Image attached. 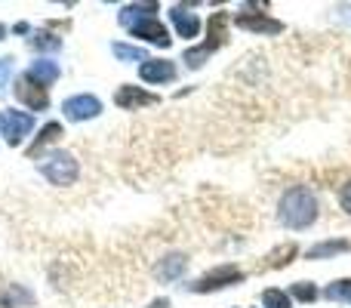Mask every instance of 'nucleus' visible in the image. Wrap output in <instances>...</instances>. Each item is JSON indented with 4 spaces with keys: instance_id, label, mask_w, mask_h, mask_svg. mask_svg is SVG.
I'll return each mask as SVG.
<instances>
[{
    "instance_id": "obj_1",
    "label": "nucleus",
    "mask_w": 351,
    "mask_h": 308,
    "mask_svg": "<svg viewBox=\"0 0 351 308\" xmlns=\"http://www.w3.org/2000/svg\"><path fill=\"white\" fill-rule=\"evenodd\" d=\"M278 219L287 228H308L317 219V200H315V194H311V188H305V185L290 188V191L280 198Z\"/></svg>"
},
{
    "instance_id": "obj_2",
    "label": "nucleus",
    "mask_w": 351,
    "mask_h": 308,
    "mask_svg": "<svg viewBox=\"0 0 351 308\" xmlns=\"http://www.w3.org/2000/svg\"><path fill=\"white\" fill-rule=\"evenodd\" d=\"M225 37H228V12H213V19H210V40H206L204 47H197V49H185V62L191 68H200L206 62V56L225 43Z\"/></svg>"
},
{
    "instance_id": "obj_3",
    "label": "nucleus",
    "mask_w": 351,
    "mask_h": 308,
    "mask_svg": "<svg viewBox=\"0 0 351 308\" xmlns=\"http://www.w3.org/2000/svg\"><path fill=\"white\" fill-rule=\"evenodd\" d=\"M40 173L53 185H71L77 179V161L68 152H49L47 157H40Z\"/></svg>"
},
{
    "instance_id": "obj_4",
    "label": "nucleus",
    "mask_w": 351,
    "mask_h": 308,
    "mask_svg": "<svg viewBox=\"0 0 351 308\" xmlns=\"http://www.w3.org/2000/svg\"><path fill=\"white\" fill-rule=\"evenodd\" d=\"M241 281H243V272L237 265H219V268H213L210 274H204L200 281H194L191 290L210 293V290H222V287H228V284H241Z\"/></svg>"
},
{
    "instance_id": "obj_5",
    "label": "nucleus",
    "mask_w": 351,
    "mask_h": 308,
    "mask_svg": "<svg viewBox=\"0 0 351 308\" xmlns=\"http://www.w3.org/2000/svg\"><path fill=\"white\" fill-rule=\"evenodd\" d=\"M31 127H34V117L25 111H0V133L6 136L10 145H19L31 133Z\"/></svg>"
},
{
    "instance_id": "obj_6",
    "label": "nucleus",
    "mask_w": 351,
    "mask_h": 308,
    "mask_svg": "<svg viewBox=\"0 0 351 308\" xmlns=\"http://www.w3.org/2000/svg\"><path fill=\"white\" fill-rule=\"evenodd\" d=\"M16 96L22 99L28 108H34V111H43L49 105V96H47V86H40V84H34V80L25 74V78H19V84H16Z\"/></svg>"
},
{
    "instance_id": "obj_7",
    "label": "nucleus",
    "mask_w": 351,
    "mask_h": 308,
    "mask_svg": "<svg viewBox=\"0 0 351 308\" xmlns=\"http://www.w3.org/2000/svg\"><path fill=\"white\" fill-rule=\"evenodd\" d=\"M62 111H65L68 121H90V117H96L102 111V102L96 96H74L62 105Z\"/></svg>"
},
{
    "instance_id": "obj_8",
    "label": "nucleus",
    "mask_w": 351,
    "mask_h": 308,
    "mask_svg": "<svg viewBox=\"0 0 351 308\" xmlns=\"http://www.w3.org/2000/svg\"><path fill=\"white\" fill-rule=\"evenodd\" d=\"M130 31H133L136 37H145V40L158 43V47H170V40H173V37H170V31H167L164 25H160V22H158V19H154V16H148V19H139V22H136V25H133V28H130Z\"/></svg>"
},
{
    "instance_id": "obj_9",
    "label": "nucleus",
    "mask_w": 351,
    "mask_h": 308,
    "mask_svg": "<svg viewBox=\"0 0 351 308\" xmlns=\"http://www.w3.org/2000/svg\"><path fill=\"white\" fill-rule=\"evenodd\" d=\"M139 78L145 80V84H164V80L176 78V65L167 59H148V62H142Z\"/></svg>"
},
{
    "instance_id": "obj_10",
    "label": "nucleus",
    "mask_w": 351,
    "mask_h": 308,
    "mask_svg": "<svg viewBox=\"0 0 351 308\" xmlns=\"http://www.w3.org/2000/svg\"><path fill=\"white\" fill-rule=\"evenodd\" d=\"M114 102L121 105V108H139V105H154V102H158V96L139 90V86H121V90H117V96H114Z\"/></svg>"
},
{
    "instance_id": "obj_11",
    "label": "nucleus",
    "mask_w": 351,
    "mask_h": 308,
    "mask_svg": "<svg viewBox=\"0 0 351 308\" xmlns=\"http://www.w3.org/2000/svg\"><path fill=\"white\" fill-rule=\"evenodd\" d=\"M237 25L247 31H256V34H280L284 31V25L278 22V19H265V16H237Z\"/></svg>"
},
{
    "instance_id": "obj_12",
    "label": "nucleus",
    "mask_w": 351,
    "mask_h": 308,
    "mask_svg": "<svg viewBox=\"0 0 351 308\" xmlns=\"http://www.w3.org/2000/svg\"><path fill=\"white\" fill-rule=\"evenodd\" d=\"M170 16H173V22H176V31H179L182 37H197L200 22H197V16H194V12H188L185 6H173Z\"/></svg>"
},
{
    "instance_id": "obj_13",
    "label": "nucleus",
    "mask_w": 351,
    "mask_h": 308,
    "mask_svg": "<svg viewBox=\"0 0 351 308\" xmlns=\"http://www.w3.org/2000/svg\"><path fill=\"white\" fill-rule=\"evenodd\" d=\"M185 265H188V259L182 253H173V256H167L164 262H158L154 265V278H160V281H176L182 272H185Z\"/></svg>"
},
{
    "instance_id": "obj_14",
    "label": "nucleus",
    "mask_w": 351,
    "mask_h": 308,
    "mask_svg": "<svg viewBox=\"0 0 351 308\" xmlns=\"http://www.w3.org/2000/svg\"><path fill=\"white\" fill-rule=\"evenodd\" d=\"M154 12H158V3H130L121 10V25L123 28H133L139 19H148V16H154Z\"/></svg>"
},
{
    "instance_id": "obj_15",
    "label": "nucleus",
    "mask_w": 351,
    "mask_h": 308,
    "mask_svg": "<svg viewBox=\"0 0 351 308\" xmlns=\"http://www.w3.org/2000/svg\"><path fill=\"white\" fill-rule=\"evenodd\" d=\"M28 78L34 80V84H40V86H49L53 80H59V65H56V62L40 59V62H34V65H31Z\"/></svg>"
},
{
    "instance_id": "obj_16",
    "label": "nucleus",
    "mask_w": 351,
    "mask_h": 308,
    "mask_svg": "<svg viewBox=\"0 0 351 308\" xmlns=\"http://www.w3.org/2000/svg\"><path fill=\"white\" fill-rule=\"evenodd\" d=\"M351 250L348 241H327V244H317V247L308 250V259H324V256H336V253H346Z\"/></svg>"
},
{
    "instance_id": "obj_17",
    "label": "nucleus",
    "mask_w": 351,
    "mask_h": 308,
    "mask_svg": "<svg viewBox=\"0 0 351 308\" xmlns=\"http://www.w3.org/2000/svg\"><path fill=\"white\" fill-rule=\"evenodd\" d=\"M293 256H296V244H284V247H278L271 256H268L265 268H280V265H287Z\"/></svg>"
},
{
    "instance_id": "obj_18",
    "label": "nucleus",
    "mask_w": 351,
    "mask_h": 308,
    "mask_svg": "<svg viewBox=\"0 0 351 308\" xmlns=\"http://www.w3.org/2000/svg\"><path fill=\"white\" fill-rule=\"evenodd\" d=\"M114 56L123 62H148L142 47H127V43H114Z\"/></svg>"
},
{
    "instance_id": "obj_19",
    "label": "nucleus",
    "mask_w": 351,
    "mask_h": 308,
    "mask_svg": "<svg viewBox=\"0 0 351 308\" xmlns=\"http://www.w3.org/2000/svg\"><path fill=\"white\" fill-rule=\"evenodd\" d=\"M59 133H62V127H59V123H47V127L40 130V136H37V142H34V145H31V152H28V154H37L43 145H47V142H53Z\"/></svg>"
},
{
    "instance_id": "obj_20",
    "label": "nucleus",
    "mask_w": 351,
    "mask_h": 308,
    "mask_svg": "<svg viewBox=\"0 0 351 308\" xmlns=\"http://www.w3.org/2000/svg\"><path fill=\"white\" fill-rule=\"evenodd\" d=\"M327 299H339V303H351V278L348 281H336L327 287Z\"/></svg>"
},
{
    "instance_id": "obj_21",
    "label": "nucleus",
    "mask_w": 351,
    "mask_h": 308,
    "mask_svg": "<svg viewBox=\"0 0 351 308\" xmlns=\"http://www.w3.org/2000/svg\"><path fill=\"white\" fill-rule=\"evenodd\" d=\"M262 303H265V308H290V299L280 290H265L262 293Z\"/></svg>"
},
{
    "instance_id": "obj_22",
    "label": "nucleus",
    "mask_w": 351,
    "mask_h": 308,
    "mask_svg": "<svg viewBox=\"0 0 351 308\" xmlns=\"http://www.w3.org/2000/svg\"><path fill=\"white\" fill-rule=\"evenodd\" d=\"M293 296L302 299V303H315V299H317V290H315L311 284H305V281H302V284H293Z\"/></svg>"
},
{
    "instance_id": "obj_23",
    "label": "nucleus",
    "mask_w": 351,
    "mask_h": 308,
    "mask_svg": "<svg viewBox=\"0 0 351 308\" xmlns=\"http://www.w3.org/2000/svg\"><path fill=\"white\" fill-rule=\"evenodd\" d=\"M34 47L37 49H59L62 40H59V37H53V34H37L34 37Z\"/></svg>"
},
{
    "instance_id": "obj_24",
    "label": "nucleus",
    "mask_w": 351,
    "mask_h": 308,
    "mask_svg": "<svg viewBox=\"0 0 351 308\" xmlns=\"http://www.w3.org/2000/svg\"><path fill=\"white\" fill-rule=\"evenodd\" d=\"M10 74H12V59H0V93L10 84Z\"/></svg>"
},
{
    "instance_id": "obj_25",
    "label": "nucleus",
    "mask_w": 351,
    "mask_h": 308,
    "mask_svg": "<svg viewBox=\"0 0 351 308\" xmlns=\"http://www.w3.org/2000/svg\"><path fill=\"white\" fill-rule=\"evenodd\" d=\"M339 200H342V206L351 213V182L348 185H342V191H339Z\"/></svg>"
},
{
    "instance_id": "obj_26",
    "label": "nucleus",
    "mask_w": 351,
    "mask_h": 308,
    "mask_svg": "<svg viewBox=\"0 0 351 308\" xmlns=\"http://www.w3.org/2000/svg\"><path fill=\"white\" fill-rule=\"evenodd\" d=\"M148 308H170V303H167V299H154V303L148 305Z\"/></svg>"
},
{
    "instance_id": "obj_27",
    "label": "nucleus",
    "mask_w": 351,
    "mask_h": 308,
    "mask_svg": "<svg viewBox=\"0 0 351 308\" xmlns=\"http://www.w3.org/2000/svg\"><path fill=\"white\" fill-rule=\"evenodd\" d=\"M6 34V28H3V25H0V37H3Z\"/></svg>"
}]
</instances>
